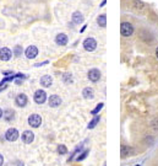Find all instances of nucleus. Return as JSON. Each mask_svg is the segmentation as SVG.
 Returning a JSON list of instances; mask_svg holds the SVG:
<instances>
[{
  "label": "nucleus",
  "instance_id": "5",
  "mask_svg": "<svg viewBox=\"0 0 158 166\" xmlns=\"http://www.w3.org/2000/svg\"><path fill=\"white\" fill-rule=\"evenodd\" d=\"M83 48L87 51V52H93L96 48H97V42L94 38L92 37H88L83 41Z\"/></svg>",
  "mask_w": 158,
  "mask_h": 166
},
{
  "label": "nucleus",
  "instance_id": "12",
  "mask_svg": "<svg viewBox=\"0 0 158 166\" xmlns=\"http://www.w3.org/2000/svg\"><path fill=\"white\" fill-rule=\"evenodd\" d=\"M39 83L43 87H50V85L53 84V78L50 75H43L39 80Z\"/></svg>",
  "mask_w": 158,
  "mask_h": 166
},
{
  "label": "nucleus",
  "instance_id": "18",
  "mask_svg": "<svg viewBox=\"0 0 158 166\" xmlns=\"http://www.w3.org/2000/svg\"><path fill=\"white\" fill-rule=\"evenodd\" d=\"M73 21H74L75 23H81V22L83 21V15H82L80 11L74 12V14H73Z\"/></svg>",
  "mask_w": 158,
  "mask_h": 166
},
{
  "label": "nucleus",
  "instance_id": "14",
  "mask_svg": "<svg viewBox=\"0 0 158 166\" xmlns=\"http://www.w3.org/2000/svg\"><path fill=\"white\" fill-rule=\"evenodd\" d=\"M82 96L86 98V100H92L94 97V91L92 87H85L83 91H82Z\"/></svg>",
  "mask_w": 158,
  "mask_h": 166
},
{
  "label": "nucleus",
  "instance_id": "3",
  "mask_svg": "<svg viewBox=\"0 0 158 166\" xmlns=\"http://www.w3.org/2000/svg\"><path fill=\"white\" fill-rule=\"evenodd\" d=\"M33 100H34V102L38 103V105L44 103L45 100H47V93H45V91H44V90H41V89L37 90V91L34 92V95H33Z\"/></svg>",
  "mask_w": 158,
  "mask_h": 166
},
{
  "label": "nucleus",
  "instance_id": "24",
  "mask_svg": "<svg viewBox=\"0 0 158 166\" xmlns=\"http://www.w3.org/2000/svg\"><path fill=\"white\" fill-rule=\"evenodd\" d=\"M134 7L137 9V10H142L145 7V4L140 0H134Z\"/></svg>",
  "mask_w": 158,
  "mask_h": 166
},
{
  "label": "nucleus",
  "instance_id": "6",
  "mask_svg": "<svg viewBox=\"0 0 158 166\" xmlns=\"http://www.w3.org/2000/svg\"><path fill=\"white\" fill-rule=\"evenodd\" d=\"M21 139L25 144H31L34 140V133L31 132V131H25L21 135Z\"/></svg>",
  "mask_w": 158,
  "mask_h": 166
},
{
  "label": "nucleus",
  "instance_id": "1",
  "mask_svg": "<svg viewBox=\"0 0 158 166\" xmlns=\"http://www.w3.org/2000/svg\"><path fill=\"white\" fill-rule=\"evenodd\" d=\"M18 137H20V133L16 128H9L5 133V139L7 142H16L18 139Z\"/></svg>",
  "mask_w": 158,
  "mask_h": 166
},
{
  "label": "nucleus",
  "instance_id": "10",
  "mask_svg": "<svg viewBox=\"0 0 158 166\" xmlns=\"http://www.w3.org/2000/svg\"><path fill=\"white\" fill-rule=\"evenodd\" d=\"M25 54H26V57H27L28 59H34V58L38 56V48H37L36 46H30V47L26 49Z\"/></svg>",
  "mask_w": 158,
  "mask_h": 166
},
{
  "label": "nucleus",
  "instance_id": "4",
  "mask_svg": "<svg viewBox=\"0 0 158 166\" xmlns=\"http://www.w3.org/2000/svg\"><path fill=\"white\" fill-rule=\"evenodd\" d=\"M120 32H121L123 36L129 37V36L132 35V32H134V27H132V25L129 23V22H123V23L120 25Z\"/></svg>",
  "mask_w": 158,
  "mask_h": 166
},
{
  "label": "nucleus",
  "instance_id": "20",
  "mask_svg": "<svg viewBox=\"0 0 158 166\" xmlns=\"http://www.w3.org/2000/svg\"><path fill=\"white\" fill-rule=\"evenodd\" d=\"M97 22H98V25H99L101 27H105V26H107V16H105V15H101V16H98Z\"/></svg>",
  "mask_w": 158,
  "mask_h": 166
},
{
  "label": "nucleus",
  "instance_id": "25",
  "mask_svg": "<svg viewBox=\"0 0 158 166\" xmlns=\"http://www.w3.org/2000/svg\"><path fill=\"white\" fill-rule=\"evenodd\" d=\"M103 106H104V103H103V102H101V103H98V105H97V106H96V108H94V110H92V111H91V113H92V114H94V116H96V114H97V113H98V112H99V111H101V110H102V108H103Z\"/></svg>",
  "mask_w": 158,
  "mask_h": 166
},
{
  "label": "nucleus",
  "instance_id": "15",
  "mask_svg": "<svg viewBox=\"0 0 158 166\" xmlns=\"http://www.w3.org/2000/svg\"><path fill=\"white\" fill-rule=\"evenodd\" d=\"M2 117H4V119H5L6 122H11V121L15 119V111L7 108L6 111H4V116H2Z\"/></svg>",
  "mask_w": 158,
  "mask_h": 166
},
{
  "label": "nucleus",
  "instance_id": "22",
  "mask_svg": "<svg viewBox=\"0 0 158 166\" xmlns=\"http://www.w3.org/2000/svg\"><path fill=\"white\" fill-rule=\"evenodd\" d=\"M88 153H89V150H88V149H86V150L81 151L79 155H77V158H76V161H82V160H85V159L87 158Z\"/></svg>",
  "mask_w": 158,
  "mask_h": 166
},
{
  "label": "nucleus",
  "instance_id": "34",
  "mask_svg": "<svg viewBox=\"0 0 158 166\" xmlns=\"http://www.w3.org/2000/svg\"><path fill=\"white\" fill-rule=\"evenodd\" d=\"M156 56H157V58H158V48L156 49Z\"/></svg>",
  "mask_w": 158,
  "mask_h": 166
},
{
  "label": "nucleus",
  "instance_id": "8",
  "mask_svg": "<svg viewBox=\"0 0 158 166\" xmlns=\"http://www.w3.org/2000/svg\"><path fill=\"white\" fill-rule=\"evenodd\" d=\"M87 77H88V79H89L92 83H97V81L101 79V72H99L98 69L93 68V69H91V70L88 72Z\"/></svg>",
  "mask_w": 158,
  "mask_h": 166
},
{
  "label": "nucleus",
  "instance_id": "27",
  "mask_svg": "<svg viewBox=\"0 0 158 166\" xmlns=\"http://www.w3.org/2000/svg\"><path fill=\"white\" fill-rule=\"evenodd\" d=\"M153 128H155V129H158V118L153 121Z\"/></svg>",
  "mask_w": 158,
  "mask_h": 166
},
{
  "label": "nucleus",
  "instance_id": "32",
  "mask_svg": "<svg viewBox=\"0 0 158 166\" xmlns=\"http://www.w3.org/2000/svg\"><path fill=\"white\" fill-rule=\"evenodd\" d=\"M105 2H107V0H103V1H102V4H101V6H104V5H105Z\"/></svg>",
  "mask_w": 158,
  "mask_h": 166
},
{
  "label": "nucleus",
  "instance_id": "11",
  "mask_svg": "<svg viewBox=\"0 0 158 166\" xmlns=\"http://www.w3.org/2000/svg\"><path fill=\"white\" fill-rule=\"evenodd\" d=\"M49 106L50 107H53V108H55V107H59L60 105H61V98H60V96H58V95H50V97H49Z\"/></svg>",
  "mask_w": 158,
  "mask_h": 166
},
{
  "label": "nucleus",
  "instance_id": "2",
  "mask_svg": "<svg viewBox=\"0 0 158 166\" xmlns=\"http://www.w3.org/2000/svg\"><path fill=\"white\" fill-rule=\"evenodd\" d=\"M28 124H30L32 128H38V127H41V124H42V117H41L39 114H37V113L31 114V116L28 117Z\"/></svg>",
  "mask_w": 158,
  "mask_h": 166
},
{
  "label": "nucleus",
  "instance_id": "33",
  "mask_svg": "<svg viewBox=\"0 0 158 166\" xmlns=\"http://www.w3.org/2000/svg\"><path fill=\"white\" fill-rule=\"evenodd\" d=\"M2 116H4V112H2V111H1V108H0V118H1Z\"/></svg>",
  "mask_w": 158,
  "mask_h": 166
},
{
  "label": "nucleus",
  "instance_id": "30",
  "mask_svg": "<svg viewBox=\"0 0 158 166\" xmlns=\"http://www.w3.org/2000/svg\"><path fill=\"white\" fill-rule=\"evenodd\" d=\"M44 64H48V62H43V63H37L34 67H41V65H44Z\"/></svg>",
  "mask_w": 158,
  "mask_h": 166
},
{
  "label": "nucleus",
  "instance_id": "23",
  "mask_svg": "<svg viewBox=\"0 0 158 166\" xmlns=\"http://www.w3.org/2000/svg\"><path fill=\"white\" fill-rule=\"evenodd\" d=\"M63 80H64V83H66V84L73 83V75H71L70 73H65V74L63 75Z\"/></svg>",
  "mask_w": 158,
  "mask_h": 166
},
{
  "label": "nucleus",
  "instance_id": "9",
  "mask_svg": "<svg viewBox=\"0 0 158 166\" xmlns=\"http://www.w3.org/2000/svg\"><path fill=\"white\" fill-rule=\"evenodd\" d=\"M27 102H28V98H27V96L25 93H18L16 96V98H15V103L18 107H25L27 105Z\"/></svg>",
  "mask_w": 158,
  "mask_h": 166
},
{
  "label": "nucleus",
  "instance_id": "26",
  "mask_svg": "<svg viewBox=\"0 0 158 166\" xmlns=\"http://www.w3.org/2000/svg\"><path fill=\"white\" fill-rule=\"evenodd\" d=\"M14 53H15V57H21V54H22V47L21 46H16L14 48Z\"/></svg>",
  "mask_w": 158,
  "mask_h": 166
},
{
  "label": "nucleus",
  "instance_id": "16",
  "mask_svg": "<svg viewBox=\"0 0 158 166\" xmlns=\"http://www.w3.org/2000/svg\"><path fill=\"white\" fill-rule=\"evenodd\" d=\"M82 149H83V143H80L79 145H77V147H76V148L74 149V151L71 153L70 158L68 159V163H71V161H73V160L75 159V156H76V155H79L80 153L82 151Z\"/></svg>",
  "mask_w": 158,
  "mask_h": 166
},
{
  "label": "nucleus",
  "instance_id": "17",
  "mask_svg": "<svg viewBox=\"0 0 158 166\" xmlns=\"http://www.w3.org/2000/svg\"><path fill=\"white\" fill-rule=\"evenodd\" d=\"M132 154V149L126 145H121V158H126L128 155Z\"/></svg>",
  "mask_w": 158,
  "mask_h": 166
},
{
  "label": "nucleus",
  "instance_id": "29",
  "mask_svg": "<svg viewBox=\"0 0 158 166\" xmlns=\"http://www.w3.org/2000/svg\"><path fill=\"white\" fill-rule=\"evenodd\" d=\"M4 165V156L0 154V166H2Z\"/></svg>",
  "mask_w": 158,
  "mask_h": 166
},
{
  "label": "nucleus",
  "instance_id": "28",
  "mask_svg": "<svg viewBox=\"0 0 158 166\" xmlns=\"http://www.w3.org/2000/svg\"><path fill=\"white\" fill-rule=\"evenodd\" d=\"M14 73L12 72H2V75H6V77H9V75H12Z\"/></svg>",
  "mask_w": 158,
  "mask_h": 166
},
{
  "label": "nucleus",
  "instance_id": "31",
  "mask_svg": "<svg viewBox=\"0 0 158 166\" xmlns=\"http://www.w3.org/2000/svg\"><path fill=\"white\" fill-rule=\"evenodd\" d=\"M16 165H17V166H25L22 161H16Z\"/></svg>",
  "mask_w": 158,
  "mask_h": 166
},
{
  "label": "nucleus",
  "instance_id": "21",
  "mask_svg": "<svg viewBox=\"0 0 158 166\" xmlns=\"http://www.w3.org/2000/svg\"><path fill=\"white\" fill-rule=\"evenodd\" d=\"M57 153H58L59 155H65V154H68V148H66L64 144H60V145H58V148H57Z\"/></svg>",
  "mask_w": 158,
  "mask_h": 166
},
{
  "label": "nucleus",
  "instance_id": "13",
  "mask_svg": "<svg viewBox=\"0 0 158 166\" xmlns=\"http://www.w3.org/2000/svg\"><path fill=\"white\" fill-rule=\"evenodd\" d=\"M68 41H69V38H68V36L65 33H59L57 36V38H55V42L59 46H65L68 43Z\"/></svg>",
  "mask_w": 158,
  "mask_h": 166
},
{
  "label": "nucleus",
  "instance_id": "19",
  "mask_svg": "<svg viewBox=\"0 0 158 166\" xmlns=\"http://www.w3.org/2000/svg\"><path fill=\"white\" fill-rule=\"evenodd\" d=\"M99 119H101V117H99V116H96V117H94V118H93V119H92V121L88 123L87 128H88V129H93V128H94V127H96V126L99 123Z\"/></svg>",
  "mask_w": 158,
  "mask_h": 166
},
{
  "label": "nucleus",
  "instance_id": "7",
  "mask_svg": "<svg viewBox=\"0 0 158 166\" xmlns=\"http://www.w3.org/2000/svg\"><path fill=\"white\" fill-rule=\"evenodd\" d=\"M11 57H12V52H11L7 47H2V48L0 49V60L7 62V60L11 59Z\"/></svg>",
  "mask_w": 158,
  "mask_h": 166
}]
</instances>
